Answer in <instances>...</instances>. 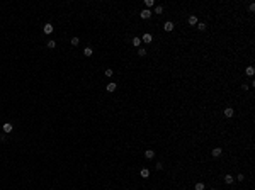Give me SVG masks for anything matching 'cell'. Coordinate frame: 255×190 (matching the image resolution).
Masks as SVG:
<instances>
[{"label": "cell", "mask_w": 255, "mask_h": 190, "mask_svg": "<svg viewBox=\"0 0 255 190\" xmlns=\"http://www.w3.org/2000/svg\"><path fill=\"white\" fill-rule=\"evenodd\" d=\"M151 41H153V36H151V34H143V37H141V43H146V44H150V43H151Z\"/></svg>", "instance_id": "obj_1"}, {"label": "cell", "mask_w": 255, "mask_h": 190, "mask_svg": "<svg viewBox=\"0 0 255 190\" xmlns=\"http://www.w3.org/2000/svg\"><path fill=\"white\" fill-rule=\"evenodd\" d=\"M116 88H117V85L114 83V82H109L107 87H106V90H107L109 93H112V92H116Z\"/></svg>", "instance_id": "obj_2"}, {"label": "cell", "mask_w": 255, "mask_h": 190, "mask_svg": "<svg viewBox=\"0 0 255 190\" xmlns=\"http://www.w3.org/2000/svg\"><path fill=\"white\" fill-rule=\"evenodd\" d=\"M151 14H153V12L150 10V9H145V10H141V14H140V15H141V19H150V17H151Z\"/></svg>", "instance_id": "obj_3"}, {"label": "cell", "mask_w": 255, "mask_h": 190, "mask_svg": "<svg viewBox=\"0 0 255 190\" xmlns=\"http://www.w3.org/2000/svg\"><path fill=\"white\" fill-rule=\"evenodd\" d=\"M174 27H175V26H174V22H170V21H167V22L163 24V29L167 31V32H170V31H174Z\"/></svg>", "instance_id": "obj_4"}, {"label": "cell", "mask_w": 255, "mask_h": 190, "mask_svg": "<svg viewBox=\"0 0 255 190\" xmlns=\"http://www.w3.org/2000/svg\"><path fill=\"white\" fill-rule=\"evenodd\" d=\"M12 131H14V126H12L10 122L4 124V132H5V134H9V132H12Z\"/></svg>", "instance_id": "obj_5"}, {"label": "cell", "mask_w": 255, "mask_h": 190, "mask_svg": "<svg viewBox=\"0 0 255 190\" xmlns=\"http://www.w3.org/2000/svg\"><path fill=\"white\" fill-rule=\"evenodd\" d=\"M53 29H55V27H53V24H49V22H48V24H44L43 31H44V34H51V32H53Z\"/></svg>", "instance_id": "obj_6"}, {"label": "cell", "mask_w": 255, "mask_h": 190, "mask_svg": "<svg viewBox=\"0 0 255 190\" xmlns=\"http://www.w3.org/2000/svg\"><path fill=\"white\" fill-rule=\"evenodd\" d=\"M145 158H146V160H153V158H155V151H153V149H146V151H145Z\"/></svg>", "instance_id": "obj_7"}, {"label": "cell", "mask_w": 255, "mask_h": 190, "mask_svg": "<svg viewBox=\"0 0 255 190\" xmlns=\"http://www.w3.org/2000/svg\"><path fill=\"white\" fill-rule=\"evenodd\" d=\"M131 44L134 46V48H140V44H141V37H138V36H136V37H133Z\"/></svg>", "instance_id": "obj_8"}, {"label": "cell", "mask_w": 255, "mask_h": 190, "mask_svg": "<svg viewBox=\"0 0 255 190\" xmlns=\"http://www.w3.org/2000/svg\"><path fill=\"white\" fill-rule=\"evenodd\" d=\"M233 114H235V110H233L231 107H226V109H225V117H233Z\"/></svg>", "instance_id": "obj_9"}, {"label": "cell", "mask_w": 255, "mask_h": 190, "mask_svg": "<svg viewBox=\"0 0 255 190\" xmlns=\"http://www.w3.org/2000/svg\"><path fill=\"white\" fill-rule=\"evenodd\" d=\"M92 53H94V51H92V48H90V46H87V48L83 49V56H87V58H90V56H92Z\"/></svg>", "instance_id": "obj_10"}, {"label": "cell", "mask_w": 255, "mask_h": 190, "mask_svg": "<svg viewBox=\"0 0 255 190\" xmlns=\"http://www.w3.org/2000/svg\"><path fill=\"white\" fill-rule=\"evenodd\" d=\"M140 175H141L143 178H148V177H150V170H148V168H143L141 172H140Z\"/></svg>", "instance_id": "obj_11"}, {"label": "cell", "mask_w": 255, "mask_h": 190, "mask_svg": "<svg viewBox=\"0 0 255 190\" xmlns=\"http://www.w3.org/2000/svg\"><path fill=\"white\" fill-rule=\"evenodd\" d=\"M233 182H235V178H233L231 175H225V183H228V185H231Z\"/></svg>", "instance_id": "obj_12"}, {"label": "cell", "mask_w": 255, "mask_h": 190, "mask_svg": "<svg viewBox=\"0 0 255 190\" xmlns=\"http://www.w3.org/2000/svg\"><path fill=\"white\" fill-rule=\"evenodd\" d=\"M245 73H247L248 77H253V75H255V68L253 66H248L247 70H245Z\"/></svg>", "instance_id": "obj_13"}, {"label": "cell", "mask_w": 255, "mask_h": 190, "mask_svg": "<svg viewBox=\"0 0 255 190\" xmlns=\"http://www.w3.org/2000/svg\"><path fill=\"white\" fill-rule=\"evenodd\" d=\"M221 153H223V149H221V148H214V149H213V156L218 158V156H221Z\"/></svg>", "instance_id": "obj_14"}, {"label": "cell", "mask_w": 255, "mask_h": 190, "mask_svg": "<svg viewBox=\"0 0 255 190\" xmlns=\"http://www.w3.org/2000/svg\"><path fill=\"white\" fill-rule=\"evenodd\" d=\"M189 24H191V26H196V24H197V17L191 15V17H189Z\"/></svg>", "instance_id": "obj_15"}, {"label": "cell", "mask_w": 255, "mask_h": 190, "mask_svg": "<svg viewBox=\"0 0 255 190\" xmlns=\"http://www.w3.org/2000/svg\"><path fill=\"white\" fill-rule=\"evenodd\" d=\"M70 43H72L73 46H78V44H80V37H77V36H75V37H72V41H70Z\"/></svg>", "instance_id": "obj_16"}, {"label": "cell", "mask_w": 255, "mask_h": 190, "mask_svg": "<svg viewBox=\"0 0 255 190\" xmlns=\"http://www.w3.org/2000/svg\"><path fill=\"white\" fill-rule=\"evenodd\" d=\"M145 5H146L148 9H151V7L155 5V0H145Z\"/></svg>", "instance_id": "obj_17"}, {"label": "cell", "mask_w": 255, "mask_h": 190, "mask_svg": "<svg viewBox=\"0 0 255 190\" xmlns=\"http://www.w3.org/2000/svg\"><path fill=\"white\" fill-rule=\"evenodd\" d=\"M48 48H49V49H55V48H56V41H48Z\"/></svg>", "instance_id": "obj_18"}, {"label": "cell", "mask_w": 255, "mask_h": 190, "mask_svg": "<svg viewBox=\"0 0 255 190\" xmlns=\"http://www.w3.org/2000/svg\"><path fill=\"white\" fill-rule=\"evenodd\" d=\"M104 73H106V77H107V78H111V77H112V75H114V71H112V70H111V68H107V70H106V71H104Z\"/></svg>", "instance_id": "obj_19"}, {"label": "cell", "mask_w": 255, "mask_h": 190, "mask_svg": "<svg viewBox=\"0 0 255 190\" xmlns=\"http://www.w3.org/2000/svg\"><path fill=\"white\" fill-rule=\"evenodd\" d=\"M162 12H163V7H162V5L155 7V14H162Z\"/></svg>", "instance_id": "obj_20"}, {"label": "cell", "mask_w": 255, "mask_h": 190, "mask_svg": "<svg viewBox=\"0 0 255 190\" xmlns=\"http://www.w3.org/2000/svg\"><path fill=\"white\" fill-rule=\"evenodd\" d=\"M138 54L140 56H146V49H145V48H140V49H138Z\"/></svg>", "instance_id": "obj_21"}, {"label": "cell", "mask_w": 255, "mask_h": 190, "mask_svg": "<svg viewBox=\"0 0 255 190\" xmlns=\"http://www.w3.org/2000/svg\"><path fill=\"white\" fill-rule=\"evenodd\" d=\"M197 29H199V31H204V29H206V24H204V22H197Z\"/></svg>", "instance_id": "obj_22"}, {"label": "cell", "mask_w": 255, "mask_h": 190, "mask_svg": "<svg viewBox=\"0 0 255 190\" xmlns=\"http://www.w3.org/2000/svg\"><path fill=\"white\" fill-rule=\"evenodd\" d=\"M196 190H204V183H201V182L196 183Z\"/></svg>", "instance_id": "obj_23"}, {"label": "cell", "mask_w": 255, "mask_h": 190, "mask_svg": "<svg viewBox=\"0 0 255 190\" xmlns=\"http://www.w3.org/2000/svg\"><path fill=\"white\" fill-rule=\"evenodd\" d=\"M236 180H238V182H243V180H245V175H243V173L236 175Z\"/></svg>", "instance_id": "obj_24"}, {"label": "cell", "mask_w": 255, "mask_h": 190, "mask_svg": "<svg viewBox=\"0 0 255 190\" xmlns=\"http://www.w3.org/2000/svg\"><path fill=\"white\" fill-rule=\"evenodd\" d=\"M248 10H250V12H253V10H255V5H253V4H250V7H248Z\"/></svg>", "instance_id": "obj_25"}, {"label": "cell", "mask_w": 255, "mask_h": 190, "mask_svg": "<svg viewBox=\"0 0 255 190\" xmlns=\"http://www.w3.org/2000/svg\"><path fill=\"white\" fill-rule=\"evenodd\" d=\"M211 190H216V188H211Z\"/></svg>", "instance_id": "obj_26"}]
</instances>
